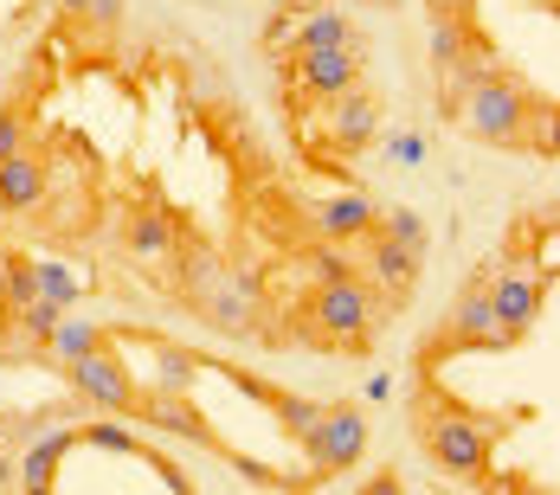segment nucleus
<instances>
[{
	"label": "nucleus",
	"instance_id": "obj_1",
	"mask_svg": "<svg viewBox=\"0 0 560 495\" xmlns=\"http://www.w3.org/2000/svg\"><path fill=\"white\" fill-rule=\"evenodd\" d=\"M412 432L425 444V457L445 470V476H464V483H497V463H490V444L509 432V419L497 412H470L464 399H451L425 380V399L412 412Z\"/></svg>",
	"mask_w": 560,
	"mask_h": 495
},
{
	"label": "nucleus",
	"instance_id": "obj_2",
	"mask_svg": "<svg viewBox=\"0 0 560 495\" xmlns=\"http://www.w3.org/2000/svg\"><path fill=\"white\" fill-rule=\"evenodd\" d=\"M387 303L368 290V276H336V283H316L310 296H296L290 322L310 347H329V354H368L374 329H381Z\"/></svg>",
	"mask_w": 560,
	"mask_h": 495
},
{
	"label": "nucleus",
	"instance_id": "obj_3",
	"mask_svg": "<svg viewBox=\"0 0 560 495\" xmlns=\"http://www.w3.org/2000/svg\"><path fill=\"white\" fill-rule=\"evenodd\" d=\"M541 97H528L509 71L497 64H470V78L451 91L445 116L464 129V135H477V142H497V149H522V135H528V116H535Z\"/></svg>",
	"mask_w": 560,
	"mask_h": 495
},
{
	"label": "nucleus",
	"instance_id": "obj_4",
	"mask_svg": "<svg viewBox=\"0 0 560 495\" xmlns=\"http://www.w3.org/2000/svg\"><path fill=\"white\" fill-rule=\"evenodd\" d=\"M490 283H497V258L477 264V276H470L464 296H457V309L445 316V329L425 334V347H419V374H432L439 361L470 354V347H503V329H497V316H490Z\"/></svg>",
	"mask_w": 560,
	"mask_h": 495
},
{
	"label": "nucleus",
	"instance_id": "obj_5",
	"mask_svg": "<svg viewBox=\"0 0 560 495\" xmlns=\"http://www.w3.org/2000/svg\"><path fill=\"white\" fill-rule=\"evenodd\" d=\"M296 444H303V457H310V483L348 476V470L361 463V450H368V412H361V405H323L316 425Z\"/></svg>",
	"mask_w": 560,
	"mask_h": 495
},
{
	"label": "nucleus",
	"instance_id": "obj_6",
	"mask_svg": "<svg viewBox=\"0 0 560 495\" xmlns=\"http://www.w3.org/2000/svg\"><path fill=\"white\" fill-rule=\"evenodd\" d=\"M381 97L368 91V84H354V91H341V97H329V110H323V142H329V155L316 149L310 162L323 167V174H348V167H336V155L348 162V155H361L374 135H381Z\"/></svg>",
	"mask_w": 560,
	"mask_h": 495
},
{
	"label": "nucleus",
	"instance_id": "obj_7",
	"mask_svg": "<svg viewBox=\"0 0 560 495\" xmlns=\"http://www.w3.org/2000/svg\"><path fill=\"white\" fill-rule=\"evenodd\" d=\"M194 316L200 322H213L220 334H258V341H283L278 329H265V309H258V276L245 271H220L213 283H207V296L194 303Z\"/></svg>",
	"mask_w": 560,
	"mask_h": 495
},
{
	"label": "nucleus",
	"instance_id": "obj_8",
	"mask_svg": "<svg viewBox=\"0 0 560 495\" xmlns=\"http://www.w3.org/2000/svg\"><path fill=\"white\" fill-rule=\"evenodd\" d=\"M278 64H283V84H290L296 97H316V104H329V97L354 91V84L368 78L361 46H316V52H290V58H278Z\"/></svg>",
	"mask_w": 560,
	"mask_h": 495
},
{
	"label": "nucleus",
	"instance_id": "obj_9",
	"mask_svg": "<svg viewBox=\"0 0 560 495\" xmlns=\"http://www.w3.org/2000/svg\"><path fill=\"white\" fill-rule=\"evenodd\" d=\"M65 380H71V392H78L84 405L116 412V419H136V405H142V386H136V374L122 367L116 341H110V347H97V354H84V361H71V367H65Z\"/></svg>",
	"mask_w": 560,
	"mask_h": 495
},
{
	"label": "nucleus",
	"instance_id": "obj_10",
	"mask_svg": "<svg viewBox=\"0 0 560 495\" xmlns=\"http://www.w3.org/2000/svg\"><path fill=\"white\" fill-rule=\"evenodd\" d=\"M368 245V290L387 303V309H406L412 303V290H419V271H425V251H412V245H399V238H387L381 225L361 238Z\"/></svg>",
	"mask_w": 560,
	"mask_h": 495
},
{
	"label": "nucleus",
	"instance_id": "obj_11",
	"mask_svg": "<svg viewBox=\"0 0 560 495\" xmlns=\"http://www.w3.org/2000/svg\"><path fill=\"white\" fill-rule=\"evenodd\" d=\"M548 283H555V276L503 271V264H497V283H490V316H497L503 341H515V334L535 329V316H541V303H548Z\"/></svg>",
	"mask_w": 560,
	"mask_h": 495
},
{
	"label": "nucleus",
	"instance_id": "obj_12",
	"mask_svg": "<svg viewBox=\"0 0 560 495\" xmlns=\"http://www.w3.org/2000/svg\"><path fill=\"white\" fill-rule=\"evenodd\" d=\"M265 46H271V52H316V46H361V33H354V20H348V13H341V7H310V20H303V26H290V20H271V26H265Z\"/></svg>",
	"mask_w": 560,
	"mask_h": 495
},
{
	"label": "nucleus",
	"instance_id": "obj_13",
	"mask_svg": "<svg viewBox=\"0 0 560 495\" xmlns=\"http://www.w3.org/2000/svg\"><path fill=\"white\" fill-rule=\"evenodd\" d=\"M136 419H149V425H155V432H168V438H194L200 450H225V444L213 438V432H207V419L194 412V399H187V392H168V386L142 392Z\"/></svg>",
	"mask_w": 560,
	"mask_h": 495
},
{
	"label": "nucleus",
	"instance_id": "obj_14",
	"mask_svg": "<svg viewBox=\"0 0 560 495\" xmlns=\"http://www.w3.org/2000/svg\"><path fill=\"white\" fill-rule=\"evenodd\" d=\"M310 220H316V238H336V245H361V238H368V232L381 225V207H374L368 193H354V187H348V193H329V200H323V207H316Z\"/></svg>",
	"mask_w": 560,
	"mask_h": 495
},
{
	"label": "nucleus",
	"instance_id": "obj_15",
	"mask_svg": "<svg viewBox=\"0 0 560 495\" xmlns=\"http://www.w3.org/2000/svg\"><path fill=\"white\" fill-rule=\"evenodd\" d=\"M78 444V425H52V432H39V438L26 444V457H20V490L46 495L58 483V463H65V450Z\"/></svg>",
	"mask_w": 560,
	"mask_h": 495
},
{
	"label": "nucleus",
	"instance_id": "obj_16",
	"mask_svg": "<svg viewBox=\"0 0 560 495\" xmlns=\"http://www.w3.org/2000/svg\"><path fill=\"white\" fill-rule=\"evenodd\" d=\"M39 200H46V162L33 149L7 155L0 162V213H33Z\"/></svg>",
	"mask_w": 560,
	"mask_h": 495
},
{
	"label": "nucleus",
	"instance_id": "obj_17",
	"mask_svg": "<svg viewBox=\"0 0 560 495\" xmlns=\"http://www.w3.org/2000/svg\"><path fill=\"white\" fill-rule=\"evenodd\" d=\"M187 225L174 220V213H162V207H142V213H129L122 220V245L136 251V258H162V251H174V238H180Z\"/></svg>",
	"mask_w": 560,
	"mask_h": 495
},
{
	"label": "nucleus",
	"instance_id": "obj_18",
	"mask_svg": "<svg viewBox=\"0 0 560 495\" xmlns=\"http://www.w3.org/2000/svg\"><path fill=\"white\" fill-rule=\"evenodd\" d=\"M116 334L104 329V322H65L58 316L52 341H46V361H58V367H71V361H84V354H97V347H110Z\"/></svg>",
	"mask_w": 560,
	"mask_h": 495
},
{
	"label": "nucleus",
	"instance_id": "obj_19",
	"mask_svg": "<svg viewBox=\"0 0 560 495\" xmlns=\"http://www.w3.org/2000/svg\"><path fill=\"white\" fill-rule=\"evenodd\" d=\"M39 296V264H33V251H7L0 258V309H20V303H33Z\"/></svg>",
	"mask_w": 560,
	"mask_h": 495
},
{
	"label": "nucleus",
	"instance_id": "obj_20",
	"mask_svg": "<svg viewBox=\"0 0 560 495\" xmlns=\"http://www.w3.org/2000/svg\"><path fill=\"white\" fill-rule=\"evenodd\" d=\"M155 361H162V386L168 392H187V386L200 380V354H187L174 341H155Z\"/></svg>",
	"mask_w": 560,
	"mask_h": 495
},
{
	"label": "nucleus",
	"instance_id": "obj_21",
	"mask_svg": "<svg viewBox=\"0 0 560 495\" xmlns=\"http://www.w3.org/2000/svg\"><path fill=\"white\" fill-rule=\"evenodd\" d=\"M303 258H310L316 283H336V276H361V271H354V258H348V245H336V238H316V245H310Z\"/></svg>",
	"mask_w": 560,
	"mask_h": 495
},
{
	"label": "nucleus",
	"instance_id": "obj_22",
	"mask_svg": "<svg viewBox=\"0 0 560 495\" xmlns=\"http://www.w3.org/2000/svg\"><path fill=\"white\" fill-rule=\"evenodd\" d=\"M26 129H33V116H26V104H20V97H13V104H0V162L26 149Z\"/></svg>",
	"mask_w": 560,
	"mask_h": 495
},
{
	"label": "nucleus",
	"instance_id": "obj_23",
	"mask_svg": "<svg viewBox=\"0 0 560 495\" xmlns=\"http://www.w3.org/2000/svg\"><path fill=\"white\" fill-rule=\"evenodd\" d=\"M271 412H278V425L290 432V438H303V432L316 425V412H323V405H316V399H296V392H283Z\"/></svg>",
	"mask_w": 560,
	"mask_h": 495
},
{
	"label": "nucleus",
	"instance_id": "obj_24",
	"mask_svg": "<svg viewBox=\"0 0 560 495\" xmlns=\"http://www.w3.org/2000/svg\"><path fill=\"white\" fill-rule=\"evenodd\" d=\"M381 232H387V238H399V245H412V251H425V220H419L412 207H393V213H381Z\"/></svg>",
	"mask_w": 560,
	"mask_h": 495
},
{
	"label": "nucleus",
	"instance_id": "obj_25",
	"mask_svg": "<svg viewBox=\"0 0 560 495\" xmlns=\"http://www.w3.org/2000/svg\"><path fill=\"white\" fill-rule=\"evenodd\" d=\"M39 296H46V303H58V309H71L84 290H78V276L65 271V264H39Z\"/></svg>",
	"mask_w": 560,
	"mask_h": 495
},
{
	"label": "nucleus",
	"instance_id": "obj_26",
	"mask_svg": "<svg viewBox=\"0 0 560 495\" xmlns=\"http://www.w3.org/2000/svg\"><path fill=\"white\" fill-rule=\"evenodd\" d=\"M84 20H91V26H116V20H122V0H91Z\"/></svg>",
	"mask_w": 560,
	"mask_h": 495
},
{
	"label": "nucleus",
	"instance_id": "obj_27",
	"mask_svg": "<svg viewBox=\"0 0 560 495\" xmlns=\"http://www.w3.org/2000/svg\"><path fill=\"white\" fill-rule=\"evenodd\" d=\"M387 155L393 162H419L425 149H419V135H387Z\"/></svg>",
	"mask_w": 560,
	"mask_h": 495
},
{
	"label": "nucleus",
	"instance_id": "obj_28",
	"mask_svg": "<svg viewBox=\"0 0 560 495\" xmlns=\"http://www.w3.org/2000/svg\"><path fill=\"white\" fill-rule=\"evenodd\" d=\"M361 490H368V495H399V476H393V470H381V476H368V483H361Z\"/></svg>",
	"mask_w": 560,
	"mask_h": 495
},
{
	"label": "nucleus",
	"instance_id": "obj_29",
	"mask_svg": "<svg viewBox=\"0 0 560 495\" xmlns=\"http://www.w3.org/2000/svg\"><path fill=\"white\" fill-rule=\"evenodd\" d=\"M84 7H91V0H58V13H71V20H84Z\"/></svg>",
	"mask_w": 560,
	"mask_h": 495
}]
</instances>
